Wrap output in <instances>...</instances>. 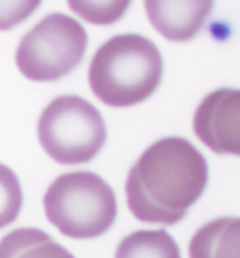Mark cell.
<instances>
[{
  "label": "cell",
  "instance_id": "cell-11",
  "mask_svg": "<svg viewBox=\"0 0 240 258\" xmlns=\"http://www.w3.org/2000/svg\"><path fill=\"white\" fill-rule=\"evenodd\" d=\"M23 207L21 185L10 167L0 163V229L12 225Z\"/></svg>",
  "mask_w": 240,
  "mask_h": 258
},
{
  "label": "cell",
  "instance_id": "cell-4",
  "mask_svg": "<svg viewBox=\"0 0 240 258\" xmlns=\"http://www.w3.org/2000/svg\"><path fill=\"white\" fill-rule=\"evenodd\" d=\"M38 139L51 159L61 164L89 163L100 153L107 128L100 111L79 96H59L41 112Z\"/></svg>",
  "mask_w": 240,
  "mask_h": 258
},
{
  "label": "cell",
  "instance_id": "cell-9",
  "mask_svg": "<svg viewBox=\"0 0 240 258\" xmlns=\"http://www.w3.org/2000/svg\"><path fill=\"white\" fill-rule=\"evenodd\" d=\"M0 258H75L41 229L21 227L0 240Z\"/></svg>",
  "mask_w": 240,
  "mask_h": 258
},
{
  "label": "cell",
  "instance_id": "cell-1",
  "mask_svg": "<svg viewBox=\"0 0 240 258\" xmlns=\"http://www.w3.org/2000/svg\"><path fill=\"white\" fill-rule=\"evenodd\" d=\"M208 177L207 160L193 143L180 136L162 138L131 167L127 204L143 223L173 226L201 198Z\"/></svg>",
  "mask_w": 240,
  "mask_h": 258
},
{
  "label": "cell",
  "instance_id": "cell-12",
  "mask_svg": "<svg viewBox=\"0 0 240 258\" xmlns=\"http://www.w3.org/2000/svg\"><path fill=\"white\" fill-rule=\"evenodd\" d=\"M72 12L97 26H110L123 17L131 2H69Z\"/></svg>",
  "mask_w": 240,
  "mask_h": 258
},
{
  "label": "cell",
  "instance_id": "cell-13",
  "mask_svg": "<svg viewBox=\"0 0 240 258\" xmlns=\"http://www.w3.org/2000/svg\"><path fill=\"white\" fill-rule=\"evenodd\" d=\"M41 6V2H0V31L19 26Z\"/></svg>",
  "mask_w": 240,
  "mask_h": 258
},
{
  "label": "cell",
  "instance_id": "cell-7",
  "mask_svg": "<svg viewBox=\"0 0 240 258\" xmlns=\"http://www.w3.org/2000/svg\"><path fill=\"white\" fill-rule=\"evenodd\" d=\"M212 2H145L150 24L173 42H186L201 31Z\"/></svg>",
  "mask_w": 240,
  "mask_h": 258
},
{
  "label": "cell",
  "instance_id": "cell-6",
  "mask_svg": "<svg viewBox=\"0 0 240 258\" xmlns=\"http://www.w3.org/2000/svg\"><path fill=\"white\" fill-rule=\"evenodd\" d=\"M195 135L218 155L240 153V91L222 87L209 93L197 107Z\"/></svg>",
  "mask_w": 240,
  "mask_h": 258
},
{
  "label": "cell",
  "instance_id": "cell-5",
  "mask_svg": "<svg viewBox=\"0 0 240 258\" xmlns=\"http://www.w3.org/2000/svg\"><path fill=\"white\" fill-rule=\"evenodd\" d=\"M87 41V32L78 20L51 13L20 39L16 63L28 80L55 82L82 63Z\"/></svg>",
  "mask_w": 240,
  "mask_h": 258
},
{
  "label": "cell",
  "instance_id": "cell-2",
  "mask_svg": "<svg viewBox=\"0 0 240 258\" xmlns=\"http://www.w3.org/2000/svg\"><path fill=\"white\" fill-rule=\"evenodd\" d=\"M163 76L162 53L139 34H119L100 45L89 66V83L110 107H131L148 100Z\"/></svg>",
  "mask_w": 240,
  "mask_h": 258
},
{
  "label": "cell",
  "instance_id": "cell-8",
  "mask_svg": "<svg viewBox=\"0 0 240 258\" xmlns=\"http://www.w3.org/2000/svg\"><path fill=\"white\" fill-rule=\"evenodd\" d=\"M190 258H240V220L223 216L202 225L190 240Z\"/></svg>",
  "mask_w": 240,
  "mask_h": 258
},
{
  "label": "cell",
  "instance_id": "cell-3",
  "mask_svg": "<svg viewBox=\"0 0 240 258\" xmlns=\"http://www.w3.org/2000/svg\"><path fill=\"white\" fill-rule=\"evenodd\" d=\"M46 219L66 237L96 239L114 225L118 207L108 182L91 171L56 177L44 195Z\"/></svg>",
  "mask_w": 240,
  "mask_h": 258
},
{
  "label": "cell",
  "instance_id": "cell-10",
  "mask_svg": "<svg viewBox=\"0 0 240 258\" xmlns=\"http://www.w3.org/2000/svg\"><path fill=\"white\" fill-rule=\"evenodd\" d=\"M115 258H182L178 244L166 230H138L125 236Z\"/></svg>",
  "mask_w": 240,
  "mask_h": 258
}]
</instances>
